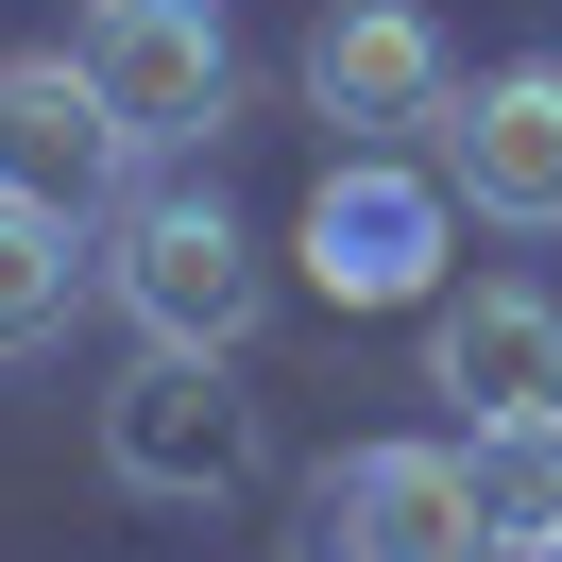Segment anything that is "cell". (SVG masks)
<instances>
[{"label":"cell","instance_id":"1","mask_svg":"<svg viewBox=\"0 0 562 562\" xmlns=\"http://www.w3.org/2000/svg\"><path fill=\"white\" fill-rule=\"evenodd\" d=\"M103 290L137 341H188V358H239L256 307H273V273H256V222L222 205V188H137V205L103 222Z\"/></svg>","mask_w":562,"mask_h":562},{"label":"cell","instance_id":"2","mask_svg":"<svg viewBox=\"0 0 562 562\" xmlns=\"http://www.w3.org/2000/svg\"><path fill=\"white\" fill-rule=\"evenodd\" d=\"M494 546L512 512H494L477 443H358L307 494V562H494Z\"/></svg>","mask_w":562,"mask_h":562},{"label":"cell","instance_id":"6","mask_svg":"<svg viewBox=\"0 0 562 562\" xmlns=\"http://www.w3.org/2000/svg\"><path fill=\"white\" fill-rule=\"evenodd\" d=\"M86 86L154 137H222L239 120V52H222V0H86Z\"/></svg>","mask_w":562,"mask_h":562},{"label":"cell","instance_id":"7","mask_svg":"<svg viewBox=\"0 0 562 562\" xmlns=\"http://www.w3.org/2000/svg\"><path fill=\"white\" fill-rule=\"evenodd\" d=\"M426 392H443L477 443H512V426H562V307L546 290H443L426 307Z\"/></svg>","mask_w":562,"mask_h":562},{"label":"cell","instance_id":"4","mask_svg":"<svg viewBox=\"0 0 562 562\" xmlns=\"http://www.w3.org/2000/svg\"><path fill=\"white\" fill-rule=\"evenodd\" d=\"M103 477L120 494H239L256 477V392L188 341H137V375L103 392Z\"/></svg>","mask_w":562,"mask_h":562},{"label":"cell","instance_id":"3","mask_svg":"<svg viewBox=\"0 0 562 562\" xmlns=\"http://www.w3.org/2000/svg\"><path fill=\"white\" fill-rule=\"evenodd\" d=\"M0 205H52L86 239L137 205V120L86 86V52H18L0 69Z\"/></svg>","mask_w":562,"mask_h":562},{"label":"cell","instance_id":"8","mask_svg":"<svg viewBox=\"0 0 562 562\" xmlns=\"http://www.w3.org/2000/svg\"><path fill=\"white\" fill-rule=\"evenodd\" d=\"M307 103L375 154V137H409V120H460V52H443L426 0H341L307 35Z\"/></svg>","mask_w":562,"mask_h":562},{"label":"cell","instance_id":"11","mask_svg":"<svg viewBox=\"0 0 562 562\" xmlns=\"http://www.w3.org/2000/svg\"><path fill=\"white\" fill-rule=\"evenodd\" d=\"M512 562H562V512H528V528H512Z\"/></svg>","mask_w":562,"mask_h":562},{"label":"cell","instance_id":"5","mask_svg":"<svg viewBox=\"0 0 562 562\" xmlns=\"http://www.w3.org/2000/svg\"><path fill=\"white\" fill-rule=\"evenodd\" d=\"M443 222H460V188L392 171V154H341L307 188V290L324 307H426L443 290Z\"/></svg>","mask_w":562,"mask_h":562},{"label":"cell","instance_id":"10","mask_svg":"<svg viewBox=\"0 0 562 562\" xmlns=\"http://www.w3.org/2000/svg\"><path fill=\"white\" fill-rule=\"evenodd\" d=\"M86 290H103L86 222H52V205H0V358L69 341V307H86Z\"/></svg>","mask_w":562,"mask_h":562},{"label":"cell","instance_id":"9","mask_svg":"<svg viewBox=\"0 0 562 562\" xmlns=\"http://www.w3.org/2000/svg\"><path fill=\"white\" fill-rule=\"evenodd\" d=\"M443 188L477 222H562V69L528 52V69H494L477 103L443 120Z\"/></svg>","mask_w":562,"mask_h":562}]
</instances>
